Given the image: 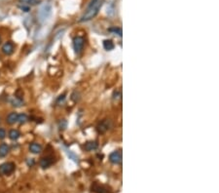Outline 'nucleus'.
I'll return each instance as SVG.
<instances>
[{
  "mask_svg": "<svg viewBox=\"0 0 219 193\" xmlns=\"http://www.w3.org/2000/svg\"><path fill=\"white\" fill-rule=\"evenodd\" d=\"M102 3L103 0H92L85 14L81 17L80 22H88L91 21L92 19H94L98 14V11L101 10Z\"/></svg>",
  "mask_w": 219,
  "mask_h": 193,
  "instance_id": "1",
  "label": "nucleus"
},
{
  "mask_svg": "<svg viewBox=\"0 0 219 193\" xmlns=\"http://www.w3.org/2000/svg\"><path fill=\"white\" fill-rule=\"evenodd\" d=\"M16 169V165L13 162H6L3 163L2 165H0V175L7 176L12 174L13 172Z\"/></svg>",
  "mask_w": 219,
  "mask_h": 193,
  "instance_id": "2",
  "label": "nucleus"
},
{
  "mask_svg": "<svg viewBox=\"0 0 219 193\" xmlns=\"http://www.w3.org/2000/svg\"><path fill=\"white\" fill-rule=\"evenodd\" d=\"M85 39L82 36H77L73 39V47H74L76 54H80L84 48Z\"/></svg>",
  "mask_w": 219,
  "mask_h": 193,
  "instance_id": "3",
  "label": "nucleus"
},
{
  "mask_svg": "<svg viewBox=\"0 0 219 193\" xmlns=\"http://www.w3.org/2000/svg\"><path fill=\"white\" fill-rule=\"evenodd\" d=\"M122 151L121 150H115L111 153L109 155V160L111 163L113 164H116V165H119L122 163Z\"/></svg>",
  "mask_w": 219,
  "mask_h": 193,
  "instance_id": "4",
  "label": "nucleus"
},
{
  "mask_svg": "<svg viewBox=\"0 0 219 193\" xmlns=\"http://www.w3.org/2000/svg\"><path fill=\"white\" fill-rule=\"evenodd\" d=\"M2 53L5 55H11L13 52H14L15 50V46L14 44H13L11 41H8V42H6L3 44L2 46Z\"/></svg>",
  "mask_w": 219,
  "mask_h": 193,
  "instance_id": "5",
  "label": "nucleus"
},
{
  "mask_svg": "<svg viewBox=\"0 0 219 193\" xmlns=\"http://www.w3.org/2000/svg\"><path fill=\"white\" fill-rule=\"evenodd\" d=\"M109 127H110L109 120L106 119V120H103L101 124L97 126V132L99 133V134H104L106 131H108Z\"/></svg>",
  "mask_w": 219,
  "mask_h": 193,
  "instance_id": "6",
  "label": "nucleus"
},
{
  "mask_svg": "<svg viewBox=\"0 0 219 193\" xmlns=\"http://www.w3.org/2000/svg\"><path fill=\"white\" fill-rule=\"evenodd\" d=\"M29 150L33 154H39L42 151V146L37 143H32L29 144Z\"/></svg>",
  "mask_w": 219,
  "mask_h": 193,
  "instance_id": "7",
  "label": "nucleus"
},
{
  "mask_svg": "<svg viewBox=\"0 0 219 193\" xmlns=\"http://www.w3.org/2000/svg\"><path fill=\"white\" fill-rule=\"evenodd\" d=\"M53 162H54V160H53V158L50 157V156H47V157H44L41 159V161H40V166L42 168H48L50 167V166L53 164Z\"/></svg>",
  "mask_w": 219,
  "mask_h": 193,
  "instance_id": "8",
  "label": "nucleus"
},
{
  "mask_svg": "<svg viewBox=\"0 0 219 193\" xmlns=\"http://www.w3.org/2000/svg\"><path fill=\"white\" fill-rule=\"evenodd\" d=\"M18 121V113L17 112H11L10 114L6 118V122H7L9 125H13L17 123Z\"/></svg>",
  "mask_w": 219,
  "mask_h": 193,
  "instance_id": "9",
  "label": "nucleus"
},
{
  "mask_svg": "<svg viewBox=\"0 0 219 193\" xmlns=\"http://www.w3.org/2000/svg\"><path fill=\"white\" fill-rule=\"evenodd\" d=\"M10 151V147L7 143H1L0 144V157L3 158L5 156H7V154Z\"/></svg>",
  "mask_w": 219,
  "mask_h": 193,
  "instance_id": "10",
  "label": "nucleus"
},
{
  "mask_svg": "<svg viewBox=\"0 0 219 193\" xmlns=\"http://www.w3.org/2000/svg\"><path fill=\"white\" fill-rule=\"evenodd\" d=\"M92 190L94 192H97V193H107L108 192L107 188H105L103 185H99L97 183L92 186Z\"/></svg>",
  "mask_w": 219,
  "mask_h": 193,
  "instance_id": "11",
  "label": "nucleus"
},
{
  "mask_svg": "<svg viewBox=\"0 0 219 193\" xmlns=\"http://www.w3.org/2000/svg\"><path fill=\"white\" fill-rule=\"evenodd\" d=\"M10 103L13 106H15V107H19V106L24 105V102L21 98H18V97H13L11 99H10Z\"/></svg>",
  "mask_w": 219,
  "mask_h": 193,
  "instance_id": "12",
  "label": "nucleus"
},
{
  "mask_svg": "<svg viewBox=\"0 0 219 193\" xmlns=\"http://www.w3.org/2000/svg\"><path fill=\"white\" fill-rule=\"evenodd\" d=\"M84 148H85V150H87V151L96 150L97 148V143L96 142H88V143H85Z\"/></svg>",
  "mask_w": 219,
  "mask_h": 193,
  "instance_id": "13",
  "label": "nucleus"
},
{
  "mask_svg": "<svg viewBox=\"0 0 219 193\" xmlns=\"http://www.w3.org/2000/svg\"><path fill=\"white\" fill-rule=\"evenodd\" d=\"M19 137H21V133L17 129H13L9 132V138L12 141H17Z\"/></svg>",
  "mask_w": 219,
  "mask_h": 193,
  "instance_id": "14",
  "label": "nucleus"
},
{
  "mask_svg": "<svg viewBox=\"0 0 219 193\" xmlns=\"http://www.w3.org/2000/svg\"><path fill=\"white\" fill-rule=\"evenodd\" d=\"M19 3H22L24 5H26V6H35V5H38L39 3L41 2V0H19Z\"/></svg>",
  "mask_w": 219,
  "mask_h": 193,
  "instance_id": "15",
  "label": "nucleus"
},
{
  "mask_svg": "<svg viewBox=\"0 0 219 193\" xmlns=\"http://www.w3.org/2000/svg\"><path fill=\"white\" fill-rule=\"evenodd\" d=\"M50 11H51V8H47V6H44V7L41 9L40 13H39V16L41 17V20H45L47 18L49 15H50Z\"/></svg>",
  "mask_w": 219,
  "mask_h": 193,
  "instance_id": "16",
  "label": "nucleus"
},
{
  "mask_svg": "<svg viewBox=\"0 0 219 193\" xmlns=\"http://www.w3.org/2000/svg\"><path fill=\"white\" fill-rule=\"evenodd\" d=\"M103 47L105 50L107 51H111L114 49V43L112 42L111 40H104L103 41Z\"/></svg>",
  "mask_w": 219,
  "mask_h": 193,
  "instance_id": "17",
  "label": "nucleus"
},
{
  "mask_svg": "<svg viewBox=\"0 0 219 193\" xmlns=\"http://www.w3.org/2000/svg\"><path fill=\"white\" fill-rule=\"evenodd\" d=\"M28 120V117L25 113H21V114H18V123L19 124H24L26 121Z\"/></svg>",
  "mask_w": 219,
  "mask_h": 193,
  "instance_id": "18",
  "label": "nucleus"
},
{
  "mask_svg": "<svg viewBox=\"0 0 219 193\" xmlns=\"http://www.w3.org/2000/svg\"><path fill=\"white\" fill-rule=\"evenodd\" d=\"M109 31L116 33V34H118L119 36H122V29H120V28H116V26H114V28L109 29Z\"/></svg>",
  "mask_w": 219,
  "mask_h": 193,
  "instance_id": "19",
  "label": "nucleus"
},
{
  "mask_svg": "<svg viewBox=\"0 0 219 193\" xmlns=\"http://www.w3.org/2000/svg\"><path fill=\"white\" fill-rule=\"evenodd\" d=\"M19 8L21 9V10H23L24 12H29L30 11V7L29 6H26V5H19Z\"/></svg>",
  "mask_w": 219,
  "mask_h": 193,
  "instance_id": "20",
  "label": "nucleus"
},
{
  "mask_svg": "<svg viewBox=\"0 0 219 193\" xmlns=\"http://www.w3.org/2000/svg\"><path fill=\"white\" fill-rule=\"evenodd\" d=\"M5 137H6V132H5V130L0 128V139L5 138Z\"/></svg>",
  "mask_w": 219,
  "mask_h": 193,
  "instance_id": "21",
  "label": "nucleus"
},
{
  "mask_svg": "<svg viewBox=\"0 0 219 193\" xmlns=\"http://www.w3.org/2000/svg\"><path fill=\"white\" fill-rule=\"evenodd\" d=\"M0 43H1V38H0Z\"/></svg>",
  "mask_w": 219,
  "mask_h": 193,
  "instance_id": "22",
  "label": "nucleus"
}]
</instances>
